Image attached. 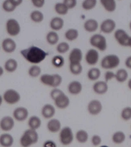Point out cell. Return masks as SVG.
<instances>
[{
	"label": "cell",
	"mask_w": 131,
	"mask_h": 147,
	"mask_svg": "<svg viewBox=\"0 0 131 147\" xmlns=\"http://www.w3.org/2000/svg\"><path fill=\"white\" fill-rule=\"evenodd\" d=\"M20 53L26 61L34 64L41 63L49 55L48 53L34 46L23 49L21 51Z\"/></svg>",
	"instance_id": "cell-1"
},
{
	"label": "cell",
	"mask_w": 131,
	"mask_h": 147,
	"mask_svg": "<svg viewBox=\"0 0 131 147\" xmlns=\"http://www.w3.org/2000/svg\"><path fill=\"white\" fill-rule=\"evenodd\" d=\"M50 96L53 101L55 107L60 110L68 108L70 104V98L61 90L53 88L50 92Z\"/></svg>",
	"instance_id": "cell-2"
},
{
	"label": "cell",
	"mask_w": 131,
	"mask_h": 147,
	"mask_svg": "<svg viewBox=\"0 0 131 147\" xmlns=\"http://www.w3.org/2000/svg\"><path fill=\"white\" fill-rule=\"evenodd\" d=\"M39 140L37 131L28 128L24 131L20 139V144L22 147H30L36 144Z\"/></svg>",
	"instance_id": "cell-3"
},
{
	"label": "cell",
	"mask_w": 131,
	"mask_h": 147,
	"mask_svg": "<svg viewBox=\"0 0 131 147\" xmlns=\"http://www.w3.org/2000/svg\"><path fill=\"white\" fill-rule=\"evenodd\" d=\"M40 79L43 85L53 88H58L63 82V78L58 74H44L41 75Z\"/></svg>",
	"instance_id": "cell-4"
},
{
	"label": "cell",
	"mask_w": 131,
	"mask_h": 147,
	"mask_svg": "<svg viewBox=\"0 0 131 147\" xmlns=\"http://www.w3.org/2000/svg\"><path fill=\"white\" fill-rule=\"evenodd\" d=\"M120 63L119 56L115 54L106 55L101 61V67L105 69L111 70L118 67Z\"/></svg>",
	"instance_id": "cell-5"
},
{
	"label": "cell",
	"mask_w": 131,
	"mask_h": 147,
	"mask_svg": "<svg viewBox=\"0 0 131 147\" xmlns=\"http://www.w3.org/2000/svg\"><path fill=\"white\" fill-rule=\"evenodd\" d=\"M91 45L101 51L106 50L107 47V39L104 36L101 34H95L92 36L90 39Z\"/></svg>",
	"instance_id": "cell-6"
},
{
	"label": "cell",
	"mask_w": 131,
	"mask_h": 147,
	"mask_svg": "<svg viewBox=\"0 0 131 147\" xmlns=\"http://www.w3.org/2000/svg\"><path fill=\"white\" fill-rule=\"evenodd\" d=\"M74 138V134L72 129L69 126L62 127L59 132V140L61 143L64 146L72 143Z\"/></svg>",
	"instance_id": "cell-7"
},
{
	"label": "cell",
	"mask_w": 131,
	"mask_h": 147,
	"mask_svg": "<svg viewBox=\"0 0 131 147\" xmlns=\"http://www.w3.org/2000/svg\"><path fill=\"white\" fill-rule=\"evenodd\" d=\"M2 96L5 103L10 105L17 104L21 99L20 94L17 91L12 88L5 90Z\"/></svg>",
	"instance_id": "cell-8"
},
{
	"label": "cell",
	"mask_w": 131,
	"mask_h": 147,
	"mask_svg": "<svg viewBox=\"0 0 131 147\" xmlns=\"http://www.w3.org/2000/svg\"><path fill=\"white\" fill-rule=\"evenodd\" d=\"M103 105L101 101L96 99L90 101L87 105V111L92 116H97L102 112Z\"/></svg>",
	"instance_id": "cell-9"
},
{
	"label": "cell",
	"mask_w": 131,
	"mask_h": 147,
	"mask_svg": "<svg viewBox=\"0 0 131 147\" xmlns=\"http://www.w3.org/2000/svg\"><path fill=\"white\" fill-rule=\"evenodd\" d=\"M130 36L125 30L122 29H118L115 31L114 37L118 44L122 47H128Z\"/></svg>",
	"instance_id": "cell-10"
},
{
	"label": "cell",
	"mask_w": 131,
	"mask_h": 147,
	"mask_svg": "<svg viewBox=\"0 0 131 147\" xmlns=\"http://www.w3.org/2000/svg\"><path fill=\"white\" fill-rule=\"evenodd\" d=\"M12 115L15 120L18 122H23L28 118L29 112L28 109L25 107H18L14 110Z\"/></svg>",
	"instance_id": "cell-11"
},
{
	"label": "cell",
	"mask_w": 131,
	"mask_h": 147,
	"mask_svg": "<svg viewBox=\"0 0 131 147\" xmlns=\"http://www.w3.org/2000/svg\"><path fill=\"white\" fill-rule=\"evenodd\" d=\"M15 125V119L11 116H3L0 120V129L3 131L8 132L12 130Z\"/></svg>",
	"instance_id": "cell-12"
},
{
	"label": "cell",
	"mask_w": 131,
	"mask_h": 147,
	"mask_svg": "<svg viewBox=\"0 0 131 147\" xmlns=\"http://www.w3.org/2000/svg\"><path fill=\"white\" fill-rule=\"evenodd\" d=\"M6 29L8 34L12 36H16L20 32V26L16 20L11 18L6 23Z\"/></svg>",
	"instance_id": "cell-13"
},
{
	"label": "cell",
	"mask_w": 131,
	"mask_h": 147,
	"mask_svg": "<svg viewBox=\"0 0 131 147\" xmlns=\"http://www.w3.org/2000/svg\"><path fill=\"white\" fill-rule=\"evenodd\" d=\"M117 24L116 22L111 18H107L103 20L100 25L101 32L105 34H110L115 29Z\"/></svg>",
	"instance_id": "cell-14"
},
{
	"label": "cell",
	"mask_w": 131,
	"mask_h": 147,
	"mask_svg": "<svg viewBox=\"0 0 131 147\" xmlns=\"http://www.w3.org/2000/svg\"><path fill=\"white\" fill-rule=\"evenodd\" d=\"M56 113L55 107L50 103H46L43 106L41 110V116L45 119H49L54 118Z\"/></svg>",
	"instance_id": "cell-15"
},
{
	"label": "cell",
	"mask_w": 131,
	"mask_h": 147,
	"mask_svg": "<svg viewBox=\"0 0 131 147\" xmlns=\"http://www.w3.org/2000/svg\"><path fill=\"white\" fill-rule=\"evenodd\" d=\"M108 83L104 80H97L93 85V89L95 94L103 95L106 94L109 90Z\"/></svg>",
	"instance_id": "cell-16"
},
{
	"label": "cell",
	"mask_w": 131,
	"mask_h": 147,
	"mask_svg": "<svg viewBox=\"0 0 131 147\" xmlns=\"http://www.w3.org/2000/svg\"><path fill=\"white\" fill-rule=\"evenodd\" d=\"M62 128L61 123L57 118H53L49 119L47 124V129L51 133H58Z\"/></svg>",
	"instance_id": "cell-17"
},
{
	"label": "cell",
	"mask_w": 131,
	"mask_h": 147,
	"mask_svg": "<svg viewBox=\"0 0 131 147\" xmlns=\"http://www.w3.org/2000/svg\"><path fill=\"white\" fill-rule=\"evenodd\" d=\"M99 54L96 49H90L87 52L85 56L86 63L88 65H95L98 62Z\"/></svg>",
	"instance_id": "cell-18"
},
{
	"label": "cell",
	"mask_w": 131,
	"mask_h": 147,
	"mask_svg": "<svg viewBox=\"0 0 131 147\" xmlns=\"http://www.w3.org/2000/svg\"><path fill=\"white\" fill-rule=\"evenodd\" d=\"M67 88L68 92L71 95H77L81 93L83 86L80 82L78 80H73L68 84Z\"/></svg>",
	"instance_id": "cell-19"
},
{
	"label": "cell",
	"mask_w": 131,
	"mask_h": 147,
	"mask_svg": "<svg viewBox=\"0 0 131 147\" xmlns=\"http://www.w3.org/2000/svg\"><path fill=\"white\" fill-rule=\"evenodd\" d=\"M83 54L81 49L78 48H73L70 52L69 56L70 63H81Z\"/></svg>",
	"instance_id": "cell-20"
},
{
	"label": "cell",
	"mask_w": 131,
	"mask_h": 147,
	"mask_svg": "<svg viewBox=\"0 0 131 147\" xmlns=\"http://www.w3.org/2000/svg\"><path fill=\"white\" fill-rule=\"evenodd\" d=\"M14 142L13 136L5 132L0 135V145L2 147H11Z\"/></svg>",
	"instance_id": "cell-21"
},
{
	"label": "cell",
	"mask_w": 131,
	"mask_h": 147,
	"mask_svg": "<svg viewBox=\"0 0 131 147\" xmlns=\"http://www.w3.org/2000/svg\"><path fill=\"white\" fill-rule=\"evenodd\" d=\"M42 121L38 116L33 115L30 116L28 120L29 128L37 131L41 127Z\"/></svg>",
	"instance_id": "cell-22"
},
{
	"label": "cell",
	"mask_w": 131,
	"mask_h": 147,
	"mask_svg": "<svg viewBox=\"0 0 131 147\" xmlns=\"http://www.w3.org/2000/svg\"><path fill=\"white\" fill-rule=\"evenodd\" d=\"M22 2L23 1L21 0H7L3 2L2 7L7 12H12L18 6L21 4Z\"/></svg>",
	"instance_id": "cell-23"
},
{
	"label": "cell",
	"mask_w": 131,
	"mask_h": 147,
	"mask_svg": "<svg viewBox=\"0 0 131 147\" xmlns=\"http://www.w3.org/2000/svg\"><path fill=\"white\" fill-rule=\"evenodd\" d=\"M16 42L10 38H7L2 41V48L3 50L7 53L13 52L16 50Z\"/></svg>",
	"instance_id": "cell-24"
},
{
	"label": "cell",
	"mask_w": 131,
	"mask_h": 147,
	"mask_svg": "<svg viewBox=\"0 0 131 147\" xmlns=\"http://www.w3.org/2000/svg\"><path fill=\"white\" fill-rule=\"evenodd\" d=\"M50 27L53 30H60L63 28L64 21L63 18L58 17H54L52 18L49 23Z\"/></svg>",
	"instance_id": "cell-25"
},
{
	"label": "cell",
	"mask_w": 131,
	"mask_h": 147,
	"mask_svg": "<svg viewBox=\"0 0 131 147\" xmlns=\"http://www.w3.org/2000/svg\"><path fill=\"white\" fill-rule=\"evenodd\" d=\"M99 23L96 20L90 18L86 20L84 24V28L87 32H94L98 29Z\"/></svg>",
	"instance_id": "cell-26"
},
{
	"label": "cell",
	"mask_w": 131,
	"mask_h": 147,
	"mask_svg": "<svg viewBox=\"0 0 131 147\" xmlns=\"http://www.w3.org/2000/svg\"><path fill=\"white\" fill-rule=\"evenodd\" d=\"M129 74L127 70L124 68L118 69L115 73V79L120 83H123L128 79Z\"/></svg>",
	"instance_id": "cell-27"
},
{
	"label": "cell",
	"mask_w": 131,
	"mask_h": 147,
	"mask_svg": "<svg viewBox=\"0 0 131 147\" xmlns=\"http://www.w3.org/2000/svg\"><path fill=\"white\" fill-rule=\"evenodd\" d=\"M126 138V134L122 131H116L111 136L112 142L116 144H121L124 143Z\"/></svg>",
	"instance_id": "cell-28"
},
{
	"label": "cell",
	"mask_w": 131,
	"mask_h": 147,
	"mask_svg": "<svg viewBox=\"0 0 131 147\" xmlns=\"http://www.w3.org/2000/svg\"><path fill=\"white\" fill-rule=\"evenodd\" d=\"M100 2L105 10L108 12H113L117 9V2L114 0H101Z\"/></svg>",
	"instance_id": "cell-29"
},
{
	"label": "cell",
	"mask_w": 131,
	"mask_h": 147,
	"mask_svg": "<svg viewBox=\"0 0 131 147\" xmlns=\"http://www.w3.org/2000/svg\"><path fill=\"white\" fill-rule=\"evenodd\" d=\"M101 75L100 69L97 67H93L88 70L87 72V77L92 81H97Z\"/></svg>",
	"instance_id": "cell-30"
},
{
	"label": "cell",
	"mask_w": 131,
	"mask_h": 147,
	"mask_svg": "<svg viewBox=\"0 0 131 147\" xmlns=\"http://www.w3.org/2000/svg\"><path fill=\"white\" fill-rule=\"evenodd\" d=\"M89 135L86 130L80 129L77 131L75 134L76 140L79 143H86L88 141Z\"/></svg>",
	"instance_id": "cell-31"
},
{
	"label": "cell",
	"mask_w": 131,
	"mask_h": 147,
	"mask_svg": "<svg viewBox=\"0 0 131 147\" xmlns=\"http://www.w3.org/2000/svg\"><path fill=\"white\" fill-rule=\"evenodd\" d=\"M17 67L18 63L14 59H10L7 60L5 64V69L7 72L10 73L15 72L17 69Z\"/></svg>",
	"instance_id": "cell-32"
},
{
	"label": "cell",
	"mask_w": 131,
	"mask_h": 147,
	"mask_svg": "<svg viewBox=\"0 0 131 147\" xmlns=\"http://www.w3.org/2000/svg\"><path fill=\"white\" fill-rule=\"evenodd\" d=\"M58 34L55 31H50L48 32L46 36V40L49 45H54L56 44L59 40Z\"/></svg>",
	"instance_id": "cell-33"
},
{
	"label": "cell",
	"mask_w": 131,
	"mask_h": 147,
	"mask_svg": "<svg viewBox=\"0 0 131 147\" xmlns=\"http://www.w3.org/2000/svg\"><path fill=\"white\" fill-rule=\"evenodd\" d=\"M69 68L71 73L75 76L81 74L83 71V67L81 63H70Z\"/></svg>",
	"instance_id": "cell-34"
},
{
	"label": "cell",
	"mask_w": 131,
	"mask_h": 147,
	"mask_svg": "<svg viewBox=\"0 0 131 147\" xmlns=\"http://www.w3.org/2000/svg\"><path fill=\"white\" fill-rule=\"evenodd\" d=\"M79 32L74 28H70L67 30L64 34L66 39L69 41H73L78 38L79 36Z\"/></svg>",
	"instance_id": "cell-35"
},
{
	"label": "cell",
	"mask_w": 131,
	"mask_h": 147,
	"mask_svg": "<svg viewBox=\"0 0 131 147\" xmlns=\"http://www.w3.org/2000/svg\"><path fill=\"white\" fill-rule=\"evenodd\" d=\"M31 20L34 22L41 23L44 19V16L41 11L35 10L32 11L30 15Z\"/></svg>",
	"instance_id": "cell-36"
},
{
	"label": "cell",
	"mask_w": 131,
	"mask_h": 147,
	"mask_svg": "<svg viewBox=\"0 0 131 147\" xmlns=\"http://www.w3.org/2000/svg\"><path fill=\"white\" fill-rule=\"evenodd\" d=\"M51 63L55 67L60 68L64 65L65 61L63 56L60 55H55L52 59Z\"/></svg>",
	"instance_id": "cell-37"
},
{
	"label": "cell",
	"mask_w": 131,
	"mask_h": 147,
	"mask_svg": "<svg viewBox=\"0 0 131 147\" xmlns=\"http://www.w3.org/2000/svg\"><path fill=\"white\" fill-rule=\"evenodd\" d=\"M55 10L56 13L62 16L66 15L69 11V9L63 2L56 3L55 5Z\"/></svg>",
	"instance_id": "cell-38"
},
{
	"label": "cell",
	"mask_w": 131,
	"mask_h": 147,
	"mask_svg": "<svg viewBox=\"0 0 131 147\" xmlns=\"http://www.w3.org/2000/svg\"><path fill=\"white\" fill-rule=\"evenodd\" d=\"M41 69L38 65H32L28 70V74L32 78H36L41 75Z\"/></svg>",
	"instance_id": "cell-39"
},
{
	"label": "cell",
	"mask_w": 131,
	"mask_h": 147,
	"mask_svg": "<svg viewBox=\"0 0 131 147\" xmlns=\"http://www.w3.org/2000/svg\"><path fill=\"white\" fill-rule=\"evenodd\" d=\"M122 119L125 121H128L131 119V107L126 106L123 108L120 113Z\"/></svg>",
	"instance_id": "cell-40"
},
{
	"label": "cell",
	"mask_w": 131,
	"mask_h": 147,
	"mask_svg": "<svg viewBox=\"0 0 131 147\" xmlns=\"http://www.w3.org/2000/svg\"><path fill=\"white\" fill-rule=\"evenodd\" d=\"M97 3V1L96 0H85L83 1L82 7L84 10H91L96 6Z\"/></svg>",
	"instance_id": "cell-41"
},
{
	"label": "cell",
	"mask_w": 131,
	"mask_h": 147,
	"mask_svg": "<svg viewBox=\"0 0 131 147\" xmlns=\"http://www.w3.org/2000/svg\"><path fill=\"white\" fill-rule=\"evenodd\" d=\"M56 50L60 54H63L67 52L70 49V46L67 42H61L59 43L56 47Z\"/></svg>",
	"instance_id": "cell-42"
},
{
	"label": "cell",
	"mask_w": 131,
	"mask_h": 147,
	"mask_svg": "<svg viewBox=\"0 0 131 147\" xmlns=\"http://www.w3.org/2000/svg\"><path fill=\"white\" fill-rule=\"evenodd\" d=\"M91 142L93 146H97L101 144L102 142V139L101 136L98 134H94L91 137Z\"/></svg>",
	"instance_id": "cell-43"
},
{
	"label": "cell",
	"mask_w": 131,
	"mask_h": 147,
	"mask_svg": "<svg viewBox=\"0 0 131 147\" xmlns=\"http://www.w3.org/2000/svg\"><path fill=\"white\" fill-rule=\"evenodd\" d=\"M104 81L108 83L112 79H115V73L112 71L108 70L104 74Z\"/></svg>",
	"instance_id": "cell-44"
},
{
	"label": "cell",
	"mask_w": 131,
	"mask_h": 147,
	"mask_svg": "<svg viewBox=\"0 0 131 147\" xmlns=\"http://www.w3.org/2000/svg\"><path fill=\"white\" fill-rule=\"evenodd\" d=\"M63 3L66 5L68 9H72L76 6L77 4V1L76 0H64Z\"/></svg>",
	"instance_id": "cell-45"
},
{
	"label": "cell",
	"mask_w": 131,
	"mask_h": 147,
	"mask_svg": "<svg viewBox=\"0 0 131 147\" xmlns=\"http://www.w3.org/2000/svg\"><path fill=\"white\" fill-rule=\"evenodd\" d=\"M32 2L35 7L42 8L45 4V1L44 0H32Z\"/></svg>",
	"instance_id": "cell-46"
},
{
	"label": "cell",
	"mask_w": 131,
	"mask_h": 147,
	"mask_svg": "<svg viewBox=\"0 0 131 147\" xmlns=\"http://www.w3.org/2000/svg\"><path fill=\"white\" fill-rule=\"evenodd\" d=\"M43 147H57V145L53 140H47L44 142Z\"/></svg>",
	"instance_id": "cell-47"
},
{
	"label": "cell",
	"mask_w": 131,
	"mask_h": 147,
	"mask_svg": "<svg viewBox=\"0 0 131 147\" xmlns=\"http://www.w3.org/2000/svg\"><path fill=\"white\" fill-rule=\"evenodd\" d=\"M125 65L129 69H131V55L128 56L125 59Z\"/></svg>",
	"instance_id": "cell-48"
},
{
	"label": "cell",
	"mask_w": 131,
	"mask_h": 147,
	"mask_svg": "<svg viewBox=\"0 0 131 147\" xmlns=\"http://www.w3.org/2000/svg\"><path fill=\"white\" fill-rule=\"evenodd\" d=\"M127 86L129 89L131 90V78L128 79L127 83Z\"/></svg>",
	"instance_id": "cell-49"
},
{
	"label": "cell",
	"mask_w": 131,
	"mask_h": 147,
	"mask_svg": "<svg viewBox=\"0 0 131 147\" xmlns=\"http://www.w3.org/2000/svg\"><path fill=\"white\" fill-rule=\"evenodd\" d=\"M3 72H4V71H3V68L2 67L0 66V77L2 76L3 75Z\"/></svg>",
	"instance_id": "cell-50"
},
{
	"label": "cell",
	"mask_w": 131,
	"mask_h": 147,
	"mask_svg": "<svg viewBox=\"0 0 131 147\" xmlns=\"http://www.w3.org/2000/svg\"><path fill=\"white\" fill-rule=\"evenodd\" d=\"M3 101V96H2V95H0V107L2 105Z\"/></svg>",
	"instance_id": "cell-51"
},
{
	"label": "cell",
	"mask_w": 131,
	"mask_h": 147,
	"mask_svg": "<svg viewBox=\"0 0 131 147\" xmlns=\"http://www.w3.org/2000/svg\"><path fill=\"white\" fill-rule=\"evenodd\" d=\"M131 48V36H130L129 40L128 47Z\"/></svg>",
	"instance_id": "cell-52"
},
{
	"label": "cell",
	"mask_w": 131,
	"mask_h": 147,
	"mask_svg": "<svg viewBox=\"0 0 131 147\" xmlns=\"http://www.w3.org/2000/svg\"><path fill=\"white\" fill-rule=\"evenodd\" d=\"M129 27L131 31V20L130 21L129 24Z\"/></svg>",
	"instance_id": "cell-53"
},
{
	"label": "cell",
	"mask_w": 131,
	"mask_h": 147,
	"mask_svg": "<svg viewBox=\"0 0 131 147\" xmlns=\"http://www.w3.org/2000/svg\"><path fill=\"white\" fill-rule=\"evenodd\" d=\"M100 147H110L109 146L107 145H102Z\"/></svg>",
	"instance_id": "cell-54"
},
{
	"label": "cell",
	"mask_w": 131,
	"mask_h": 147,
	"mask_svg": "<svg viewBox=\"0 0 131 147\" xmlns=\"http://www.w3.org/2000/svg\"><path fill=\"white\" fill-rule=\"evenodd\" d=\"M130 9H131V2L130 3Z\"/></svg>",
	"instance_id": "cell-55"
}]
</instances>
